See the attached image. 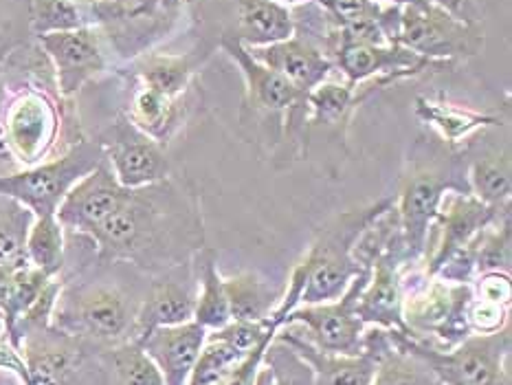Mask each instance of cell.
Returning a JSON list of instances; mask_svg holds the SVG:
<instances>
[{
	"label": "cell",
	"instance_id": "d6a6232c",
	"mask_svg": "<svg viewBox=\"0 0 512 385\" xmlns=\"http://www.w3.org/2000/svg\"><path fill=\"white\" fill-rule=\"evenodd\" d=\"M33 218L27 207L0 196V267L27 258L25 245Z\"/></svg>",
	"mask_w": 512,
	"mask_h": 385
},
{
	"label": "cell",
	"instance_id": "484cf974",
	"mask_svg": "<svg viewBox=\"0 0 512 385\" xmlns=\"http://www.w3.org/2000/svg\"><path fill=\"white\" fill-rule=\"evenodd\" d=\"M222 284H225L231 322H264V319H271L286 289V286H277L255 271L222 275Z\"/></svg>",
	"mask_w": 512,
	"mask_h": 385
},
{
	"label": "cell",
	"instance_id": "3957f363",
	"mask_svg": "<svg viewBox=\"0 0 512 385\" xmlns=\"http://www.w3.org/2000/svg\"><path fill=\"white\" fill-rule=\"evenodd\" d=\"M447 192L471 194L464 148L453 150L440 139H416L400 176L398 194H394V209L411 262H425L429 229Z\"/></svg>",
	"mask_w": 512,
	"mask_h": 385
},
{
	"label": "cell",
	"instance_id": "603a6c76",
	"mask_svg": "<svg viewBox=\"0 0 512 385\" xmlns=\"http://www.w3.org/2000/svg\"><path fill=\"white\" fill-rule=\"evenodd\" d=\"M469 159V187L475 198L493 207L510 205L512 196V161L508 146L469 141L464 146Z\"/></svg>",
	"mask_w": 512,
	"mask_h": 385
},
{
	"label": "cell",
	"instance_id": "60d3db41",
	"mask_svg": "<svg viewBox=\"0 0 512 385\" xmlns=\"http://www.w3.org/2000/svg\"><path fill=\"white\" fill-rule=\"evenodd\" d=\"M0 335H7V326H5L3 315H0Z\"/></svg>",
	"mask_w": 512,
	"mask_h": 385
},
{
	"label": "cell",
	"instance_id": "e0dca14e",
	"mask_svg": "<svg viewBox=\"0 0 512 385\" xmlns=\"http://www.w3.org/2000/svg\"><path fill=\"white\" fill-rule=\"evenodd\" d=\"M130 194L132 190L117 181L113 168L104 159L93 172H88L71 187L55 212V218L64 229L88 238L128 201Z\"/></svg>",
	"mask_w": 512,
	"mask_h": 385
},
{
	"label": "cell",
	"instance_id": "ac0fdd59",
	"mask_svg": "<svg viewBox=\"0 0 512 385\" xmlns=\"http://www.w3.org/2000/svg\"><path fill=\"white\" fill-rule=\"evenodd\" d=\"M196 306V275L192 260L176 264L172 269L148 275L146 291H143L135 339L150 333L154 328L178 326L194 322Z\"/></svg>",
	"mask_w": 512,
	"mask_h": 385
},
{
	"label": "cell",
	"instance_id": "e575fe53",
	"mask_svg": "<svg viewBox=\"0 0 512 385\" xmlns=\"http://www.w3.org/2000/svg\"><path fill=\"white\" fill-rule=\"evenodd\" d=\"M31 38V0H0V62L25 51Z\"/></svg>",
	"mask_w": 512,
	"mask_h": 385
},
{
	"label": "cell",
	"instance_id": "ba28073f",
	"mask_svg": "<svg viewBox=\"0 0 512 385\" xmlns=\"http://www.w3.org/2000/svg\"><path fill=\"white\" fill-rule=\"evenodd\" d=\"M484 25H473L438 5L400 7L396 44L420 58L462 64L484 49Z\"/></svg>",
	"mask_w": 512,
	"mask_h": 385
},
{
	"label": "cell",
	"instance_id": "5bb4252c",
	"mask_svg": "<svg viewBox=\"0 0 512 385\" xmlns=\"http://www.w3.org/2000/svg\"><path fill=\"white\" fill-rule=\"evenodd\" d=\"M389 330L367 326L363 335V352L356 357L328 355L317 350L310 341L293 330L291 326H282L277 330L275 339L291 348L310 370L308 385H370L376 366V357L387 344Z\"/></svg>",
	"mask_w": 512,
	"mask_h": 385
},
{
	"label": "cell",
	"instance_id": "cb8c5ba5",
	"mask_svg": "<svg viewBox=\"0 0 512 385\" xmlns=\"http://www.w3.org/2000/svg\"><path fill=\"white\" fill-rule=\"evenodd\" d=\"M242 47L258 49L295 36L291 7L277 0H236V25L229 31Z\"/></svg>",
	"mask_w": 512,
	"mask_h": 385
},
{
	"label": "cell",
	"instance_id": "74e56055",
	"mask_svg": "<svg viewBox=\"0 0 512 385\" xmlns=\"http://www.w3.org/2000/svg\"><path fill=\"white\" fill-rule=\"evenodd\" d=\"M0 385H31L25 363L14 346L0 352Z\"/></svg>",
	"mask_w": 512,
	"mask_h": 385
},
{
	"label": "cell",
	"instance_id": "b9f144b4",
	"mask_svg": "<svg viewBox=\"0 0 512 385\" xmlns=\"http://www.w3.org/2000/svg\"><path fill=\"white\" fill-rule=\"evenodd\" d=\"M269 385H282V383H277V381H273V379H271V383H269Z\"/></svg>",
	"mask_w": 512,
	"mask_h": 385
},
{
	"label": "cell",
	"instance_id": "8992f818",
	"mask_svg": "<svg viewBox=\"0 0 512 385\" xmlns=\"http://www.w3.org/2000/svg\"><path fill=\"white\" fill-rule=\"evenodd\" d=\"M392 337L425 361L442 385H510V326L495 335H469L451 350H438L400 330H392Z\"/></svg>",
	"mask_w": 512,
	"mask_h": 385
},
{
	"label": "cell",
	"instance_id": "7c38bea8",
	"mask_svg": "<svg viewBox=\"0 0 512 385\" xmlns=\"http://www.w3.org/2000/svg\"><path fill=\"white\" fill-rule=\"evenodd\" d=\"M60 135L58 104L42 88H25L5 113V143L25 168L44 163Z\"/></svg>",
	"mask_w": 512,
	"mask_h": 385
},
{
	"label": "cell",
	"instance_id": "8d00e7d4",
	"mask_svg": "<svg viewBox=\"0 0 512 385\" xmlns=\"http://www.w3.org/2000/svg\"><path fill=\"white\" fill-rule=\"evenodd\" d=\"M471 295L480 300L512 306V278L504 271L477 273L471 282Z\"/></svg>",
	"mask_w": 512,
	"mask_h": 385
},
{
	"label": "cell",
	"instance_id": "d590c367",
	"mask_svg": "<svg viewBox=\"0 0 512 385\" xmlns=\"http://www.w3.org/2000/svg\"><path fill=\"white\" fill-rule=\"evenodd\" d=\"M466 324L471 335H495L510 326V306L473 297L466 306Z\"/></svg>",
	"mask_w": 512,
	"mask_h": 385
},
{
	"label": "cell",
	"instance_id": "1f68e13d",
	"mask_svg": "<svg viewBox=\"0 0 512 385\" xmlns=\"http://www.w3.org/2000/svg\"><path fill=\"white\" fill-rule=\"evenodd\" d=\"M91 25L93 22L86 18L84 9L77 0H31L33 38Z\"/></svg>",
	"mask_w": 512,
	"mask_h": 385
},
{
	"label": "cell",
	"instance_id": "f35d334b",
	"mask_svg": "<svg viewBox=\"0 0 512 385\" xmlns=\"http://www.w3.org/2000/svg\"><path fill=\"white\" fill-rule=\"evenodd\" d=\"M431 3L447 9L455 18L473 22V25H484L482 0H431Z\"/></svg>",
	"mask_w": 512,
	"mask_h": 385
},
{
	"label": "cell",
	"instance_id": "4316f807",
	"mask_svg": "<svg viewBox=\"0 0 512 385\" xmlns=\"http://www.w3.org/2000/svg\"><path fill=\"white\" fill-rule=\"evenodd\" d=\"M192 267L196 275L194 322L203 326L207 333L225 328L231 322V315L216 249L200 247L192 256Z\"/></svg>",
	"mask_w": 512,
	"mask_h": 385
},
{
	"label": "cell",
	"instance_id": "f546056e",
	"mask_svg": "<svg viewBox=\"0 0 512 385\" xmlns=\"http://www.w3.org/2000/svg\"><path fill=\"white\" fill-rule=\"evenodd\" d=\"M25 256L31 267L47 275V278H60L66 267V242L64 227L58 223V218H33V225L27 234Z\"/></svg>",
	"mask_w": 512,
	"mask_h": 385
},
{
	"label": "cell",
	"instance_id": "8fae6325",
	"mask_svg": "<svg viewBox=\"0 0 512 385\" xmlns=\"http://www.w3.org/2000/svg\"><path fill=\"white\" fill-rule=\"evenodd\" d=\"M512 205L493 207L482 203L480 198L464 192H447L442 196L438 216L433 220L425 249V267L436 273L449 256L469 245V242L495 225L499 218L510 214Z\"/></svg>",
	"mask_w": 512,
	"mask_h": 385
},
{
	"label": "cell",
	"instance_id": "7402d4cb",
	"mask_svg": "<svg viewBox=\"0 0 512 385\" xmlns=\"http://www.w3.org/2000/svg\"><path fill=\"white\" fill-rule=\"evenodd\" d=\"M194 88L196 84L181 97H168L135 80L126 119L132 126H137L143 135L165 146L172 135L183 128L185 119L189 117V108L196 106V95L192 97Z\"/></svg>",
	"mask_w": 512,
	"mask_h": 385
},
{
	"label": "cell",
	"instance_id": "9a60e30c",
	"mask_svg": "<svg viewBox=\"0 0 512 385\" xmlns=\"http://www.w3.org/2000/svg\"><path fill=\"white\" fill-rule=\"evenodd\" d=\"M335 69L341 71L345 82L359 86L374 77L394 75L398 80L416 77L422 73L455 71L458 66L451 62H436L420 58L400 44H363V42H339L332 53Z\"/></svg>",
	"mask_w": 512,
	"mask_h": 385
},
{
	"label": "cell",
	"instance_id": "f1b7e54d",
	"mask_svg": "<svg viewBox=\"0 0 512 385\" xmlns=\"http://www.w3.org/2000/svg\"><path fill=\"white\" fill-rule=\"evenodd\" d=\"M370 385H442L436 374L414 352L396 344L389 330L387 344L376 357Z\"/></svg>",
	"mask_w": 512,
	"mask_h": 385
},
{
	"label": "cell",
	"instance_id": "4dcf8cb0",
	"mask_svg": "<svg viewBox=\"0 0 512 385\" xmlns=\"http://www.w3.org/2000/svg\"><path fill=\"white\" fill-rule=\"evenodd\" d=\"M471 247L475 253L477 273L486 271H504L512 269V220L510 214L499 218L495 225L480 231L473 240Z\"/></svg>",
	"mask_w": 512,
	"mask_h": 385
},
{
	"label": "cell",
	"instance_id": "2e32d148",
	"mask_svg": "<svg viewBox=\"0 0 512 385\" xmlns=\"http://www.w3.org/2000/svg\"><path fill=\"white\" fill-rule=\"evenodd\" d=\"M36 40L51 66L55 88L62 97L75 95L84 84L106 71L108 58L102 36L93 27L47 33Z\"/></svg>",
	"mask_w": 512,
	"mask_h": 385
},
{
	"label": "cell",
	"instance_id": "5b68a950",
	"mask_svg": "<svg viewBox=\"0 0 512 385\" xmlns=\"http://www.w3.org/2000/svg\"><path fill=\"white\" fill-rule=\"evenodd\" d=\"M471 284H455L427 271L425 262L407 264L400 271V308L409 337L438 350L460 346L471 335L466 306Z\"/></svg>",
	"mask_w": 512,
	"mask_h": 385
},
{
	"label": "cell",
	"instance_id": "ab89813d",
	"mask_svg": "<svg viewBox=\"0 0 512 385\" xmlns=\"http://www.w3.org/2000/svg\"><path fill=\"white\" fill-rule=\"evenodd\" d=\"M374 3L394 5V7H427V5H431V0H374Z\"/></svg>",
	"mask_w": 512,
	"mask_h": 385
},
{
	"label": "cell",
	"instance_id": "277c9868",
	"mask_svg": "<svg viewBox=\"0 0 512 385\" xmlns=\"http://www.w3.org/2000/svg\"><path fill=\"white\" fill-rule=\"evenodd\" d=\"M143 291H132L124 284L108 280L62 282V291L51 313V326L95 348L119 346L135 339Z\"/></svg>",
	"mask_w": 512,
	"mask_h": 385
},
{
	"label": "cell",
	"instance_id": "6da1fadb",
	"mask_svg": "<svg viewBox=\"0 0 512 385\" xmlns=\"http://www.w3.org/2000/svg\"><path fill=\"white\" fill-rule=\"evenodd\" d=\"M102 264L124 262L154 275L192 260L205 247L203 212L194 190L172 176L132 190L91 236Z\"/></svg>",
	"mask_w": 512,
	"mask_h": 385
},
{
	"label": "cell",
	"instance_id": "44dd1931",
	"mask_svg": "<svg viewBox=\"0 0 512 385\" xmlns=\"http://www.w3.org/2000/svg\"><path fill=\"white\" fill-rule=\"evenodd\" d=\"M414 115L420 124L436 130L440 141L453 150H462L477 132L506 126L504 117L499 113H480V110L464 108L444 97L418 95L414 102Z\"/></svg>",
	"mask_w": 512,
	"mask_h": 385
},
{
	"label": "cell",
	"instance_id": "ffe728a7",
	"mask_svg": "<svg viewBox=\"0 0 512 385\" xmlns=\"http://www.w3.org/2000/svg\"><path fill=\"white\" fill-rule=\"evenodd\" d=\"M249 53L266 69L282 75L288 84H293L304 95L321 82L330 80V75L337 71L335 62L324 55V51H319L315 44L299 36L269 44V47L249 49Z\"/></svg>",
	"mask_w": 512,
	"mask_h": 385
},
{
	"label": "cell",
	"instance_id": "9c48e42d",
	"mask_svg": "<svg viewBox=\"0 0 512 385\" xmlns=\"http://www.w3.org/2000/svg\"><path fill=\"white\" fill-rule=\"evenodd\" d=\"M367 278H370V267H365L356 275L350 289L339 300L297 306L295 311L286 315L282 326H291L317 350L328 352V355H361L367 326L363 324L359 313H356V302H359Z\"/></svg>",
	"mask_w": 512,
	"mask_h": 385
},
{
	"label": "cell",
	"instance_id": "83f0119b",
	"mask_svg": "<svg viewBox=\"0 0 512 385\" xmlns=\"http://www.w3.org/2000/svg\"><path fill=\"white\" fill-rule=\"evenodd\" d=\"M99 363L104 385H165L159 368L135 339L113 348H99Z\"/></svg>",
	"mask_w": 512,
	"mask_h": 385
},
{
	"label": "cell",
	"instance_id": "7a4b0ae2",
	"mask_svg": "<svg viewBox=\"0 0 512 385\" xmlns=\"http://www.w3.org/2000/svg\"><path fill=\"white\" fill-rule=\"evenodd\" d=\"M392 205L394 196H387L370 205L345 209V212L328 218L315 231L306 256L295 264L291 278H288L282 302L273 315L277 324L282 326L286 315L295 311L297 306L339 300L350 289L352 280L365 269L354 258L356 242L372 220L387 212Z\"/></svg>",
	"mask_w": 512,
	"mask_h": 385
},
{
	"label": "cell",
	"instance_id": "52a82bcc",
	"mask_svg": "<svg viewBox=\"0 0 512 385\" xmlns=\"http://www.w3.org/2000/svg\"><path fill=\"white\" fill-rule=\"evenodd\" d=\"M104 159L106 154L99 141H75L58 159L0 176V196L27 207L36 218L55 216L71 187Z\"/></svg>",
	"mask_w": 512,
	"mask_h": 385
},
{
	"label": "cell",
	"instance_id": "d4e9b609",
	"mask_svg": "<svg viewBox=\"0 0 512 385\" xmlns=\"http://www.w3.org/2000/svg\"><path fill=\"white\" fill-rule=\"evenodd\" d=\"M211 49L200 47L187 53H146L135 62L132 80L161 95L181 97L196 84V71L205 64Z\"/></svg>",
	"mask_w": 512,
	"mask_h": 385
},
{
	"label": "cell",
	"instance_id": "4fadbf2b",
	"mask_svg": "<svg viewBox=\"0 0 512 385\" xmlns=\"http://www.w3.org/2000/svg\"><path fill=\"white\" fill-rule=\"evenodd\" d=\"M97 141L104 148L106 161L117 181L128 190H139L172 176V163L165 146L143 135L126 117L115 121Z\"/></svg>",
	"mask_w": 512,
	"mask_h": 385
},
{
	"label": "cell",
	"instance_id": "836d02e7",
	"mask_svg": "<svg viewBox=\"0 0 512 385\" xmlns=\"http://www.w3.org/2000/svg\"><path fill=\"white\" fill-rule=\"evenodd\" d=\"M244 357L247 355L229 346L227 341L209 337L207 333V341L194 363L187 385H218L222 379L229 377Z\"/></svg>",
	"mask_w": 512,
	"mask_h": 385
},
{
	"label": "cell",
	"instance_id": "d6986e66",
	"mask_svg": "<svg viewBox=\"0 0 512 385\" xmlns=\"http://www.w3.org/2000/svg\"><path fill=\"white\" fill-rule=\"evenodd\" d=\"M139 346L159 368L165 385H187L194 363L207 341V330L196 322L154 328L141 335Z\"/></svg>",
	"mask_w": 512,
	"mask_h": 385
},
{
	"label": "cell",
	"instance_id": "30bf717a",
	"mask_svg": "<svg viewBox=\"0 0 512 385\" xmlns=\"http://www.w3.org/2000/svg\"><path fill=\"white\" fill-rule=\"evenodd\" d=\"M216 47H220L240 66L244 84H247L244 110H251L253 117H286V137L295 135V132H304L306 141L308 95L297 91V88L293 84H288L282 75L266 69L264 64L253 58L247 47H242V44L233 36H229V33H220Z\"/></svg>",
	"mask_w": 512,
	"mask_h": 385
}]
</instances>
